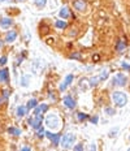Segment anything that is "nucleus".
Returning <instances> with one entry per match:
<instances>
[{
    "label": "nucleus",
    "instance_id": "f03ea898",
    "mask_svg": "<svg viewBox=\"0 0 130 151\" xmlns=\"http://www.w3.org/2000/svg\"><path fill=\"white\" fill-rule=\"evenodd\" d=\"M60 124H61L60 117L57 115H55V113L48 115L47 119H46V125H47L50 129H52V130H57V129L60 128Z\"/></svg>",
    "mask_w": 130,
    "mask_h": 151
},
{
    "label": "nucleus",
    "instance_id": "6e6552de",
    "mask_svg": "<svg viewBox=\"0 0 130 151\" xmlns=\"http://www.w3.org/2000/svg\"><path fill=\"white\" fill-rule=\"evenodd\" d=\"M73 74H68L66 76V77H65V80H64V82H62L61 85H60V91H65V90H66V87L69 86V85L72 84V82H73Z\"/></svg>",
    "mask_w": 130,
    "mask_h": 151
},
{
    "label": "nucleus",
    "instance_id": "cd10ccee",
    "mask_svg": "<svg viewBox=\"0 0 130 151\" xmlns=\"http://www.w3.org/2000/svg\"><path fill=\"white\" fill-rule=\"evenodd\" d=\"M73 150H76V151H82V150H83V145L78 143L77 146H73Z\"/></svg>",
    "mask_w": 130,
    "mask_h": 151
},
{
    "label": "nucleus",
    "instance_id": "20e7f679",
    "mask_svg": "<svg viewBox=\"0 0 130 151\" xmlns=\"http://www.w3.org/2000/svg\"><path fill=\"white\" fill-rule=\"evenodd\" d=\"M127 82V77L122 73H117L115 77L112 78V85L113 86H120V87H124Z\"/></svg>",
    "mask_w": 130,
    "mask_h": 151
},
{
    "label": "nucleus",
    "instance_id": "b1692460",
    "mask_svg": "<svg viewBox=\"0 0 130 151\" xmlns=\"http://www.w3.org/2000/svg\"><path fill=\"white\" fill-rule=\"evenodd\" d=\"M104 112L107 113V115H109V116L116 115V111H115L113 108H111V107H107V108H104Z\"/></svg>",
    "mask_w": 130,
    "mask_h": 151
},
{
    "label": "nucleus",
    "instance_id": "a19ab883",
    "mask_svg": "<svg viewBox=\"0 0 130 151\" xmlns=\"http://www.w3.org/2000/svg\"><path fill=\"white\" fill-rule=\"evenodd\" d=\"M129 140H130V135H129Z\"/></svg>",
    "mask_w": 130,
    "mask_h": 151
},
{
    "label": "nucleus",
    "instance_id": "f257e3e1",
    "mask_svg": "<svg viewBox=\"0 0 130 151\" xmlns=\"http://www.w3.org/2000/svg\"><path fill=\"white\" fill-rule=\"evenodd\" d=\"M112 100L117 107H124L127 103V96L122 91H115L112 92Z\"/></svg>",
    "mask_w": 130,
    "mask_h": 151
},
{
    "label": "nucleus",
    "instance_id": "473e14b6",
    "mask_svg": "<svg viewBox=\"0 0 130 151\" xmlns=\"http://www.w3.org/2000/svg\"><path fill=\"white\" fill-rule=\"evenodd\" d=\"M90 120L92 124H98V120H99V119H98V116H94V117H91Z\"/></svg>",
    "mask_w": 130,
    "mask_h": 151
},
{
    "label": "nucleus",
    "instance_id": "0eeeda50",
    "mask_svg": "<svg viewBox=\"0 0 130 151\" xmlns=\"http://www.w3.org/2000/svg\"><path fill=\"white\" fill-rule=\"evenodd\" d=\"M46 137L51 141L54 146H57L59 142L61 141V134H54V133H51V131H46Z\"/></svg>",
    "mask_w": 130,
    "mask_h": 151
},
{
    "label": "nucleus",
    "instance_id": "4be33fe9",
    "mask_svg": "<svg viewBox=\"0 0 130 151\" xmlns=\"http://www.w3.org/2000/svg\"><path fill=\"white\" fill-rule=\"evenodd\" d=\"M34 4L38 8H43V7L47 4V0H34Z\"/></svg>",
    "mask_w": 130,
    "mask_h": 151
},
{
    "label": "nucleus",
    "instance_id": "1a4fd4ad",
    "mask_svg": "<svg viewBox=\"0 0 130 151\" xmlns=\"http://www.w3.org/2000/svg\"><path fill=\"white\" fill-rule=\"evenodd\" d=\"M64 104H65V107L69 108V109H74V108H76V100H74L73 96H70V95L64 96Z\"/></svg>",
    "mask_w": 130,
    "mask_h": 151
},
{
    "label": "nucleus",
    "instance_id": "aec40b11",
    "mask_svg": "<svg viewBox=\"0 0 130 151\" xmlns=\"http://www.w3.org/2000/svg\"><path fill=\"white\" fill-rule=\"evenodd\" d=\"M55 26H56L57 29H65L66 26H68V24H66V21H61V20H59V21H56Z\"/></svg>",
    "mask_w": 130,
    "mask_h": 151
},
{
    "label": "nucleus",
    "instance_id": "2f4dec72",
    "mask_svg": "<svg viewBox=\"0 0 130 151\" xmlns=\"http://www.w3.org/2000/svg\"><path fill=\"white\" fill-rule=\"evenodd\" d=\"M9 95V91L8 90H3V99H7Z\"/></svg>",
    "mask_w": 130,
    "mask_h": 151
},
{
    "label": "nucleus",
    "instance_id": "4c0bfd02",
    "mask_svg": "<svg viewBox=\"0 0 130 151\" xmlns=\"http://www.w3.org/2000/svg\"><path fill=\"white\" fill-rule=\"evenodd\" d=\"M1 46H3V43H1V40H0V48H1Z\"/></svg>",
    "mask_w": 130,
    "mask_h": 151
},
{
    "label": "nucleus",
    "instance_id": "393cba45",
    "mask_svg": "<svg viewBox=\"0 0 130 151\" xmlns=\"http://www.w3.org/2000/svg\"><path fill=\"white\" fill-rule=\"evenodd\" d=\"M37 135H38L39 138H43V137H44V135H46V131L43 130V128H39V129H38Z\"/></svg>",
    "mask_w": 130,
    "mask_h": 151
},
{
    "label": "nucleus",
    "instance_id": "bb28decb",
    "mask_svg": "<svg viewBox=\"0 0 130 151\" xmlns=\"http://www.w3.org/2000/svg\"><path fill=\"white\" fill-rule=\"evenodd\" d=\"M117 133H119V129H113V130H111L109 131V137L111 138H113V137H116V134H117Z\"/></svg>",
    "mask_w": 130,
    "mask_h": 151
},
{
    "label": "nucleus",
    "instance_id": "f704fd0d",
    "mask_svg": "<svg viewBox=\"0 0 130 151\" xmlns=\"http://www.w3.org/2000/svg\"><path fill=\"white\" fill-rule=\"evenodd\" d=\"M21 150H22V151H30L31 148H30V147H22Z\"/></svg>",
    "mask_w": 130,
    "mask_h": 151
},
{
    "label": "nucleus",
    "instance_id": "ddd939ff",
    "mask_svg": "<svg viewBox=\"0 0 130 151\" xmlns=\"http://www.w3.org/2000/svg\"><path fill=\"white\" fill-rule=\"evenodd\" d=\"M27 107H25V106H18L17 107V111H16V115H17V117L18 119H21V117H23V116L26 115V111H27Z\"/></svg>",
    "mask_w": 130,
    "mask_h": 151
},
{
    "label": "nucleus",
    "instance_id": "412c9836",
    "mask_svg": "<svg viewBox=\"0 0 130 151\" xmlns=\"http://www.w3.org/2000/svg\"><path fill=\"white\" fill-rule=\"evenodd\" d=\"M38 106V102H37V99H30V100L27 102V108L29 109H31V108H35V107Z\"/></svg>",
    "mask_w": 130,
    "mask_h": 151
},
{
    "label": "nucleus",
    "instance_id": "7ed1b4c3",
    "mask_svg": "<svg viewBox=\"0 0 130 151\" xmlns=\"http://www.w3.org/2000/svg\"><path fill=\"white\" fill-rule=\"evenodd\" d=\"M76 142V135L73 133H66L61 138V147L62 148H72L73 143Z\"/></svg>",
    "mask_w": 130,
    "mask_h": 151
},
{
    "label": "nucleus",
    "instance_id": "72a5a7b5",
    "mask_svg": "<svg viewBox=\"0 0 130 151\" xmlns=\"http://www.w3.org/2000/svg\"><path fill=\"white\" fill-rule=\"evenodd\" d=\"M50 98L52 99L54 102H56V98H55V95H54V92H50Z\"/></svg>",
    "mask_w": 130,
    "mask_h": 151
},
{
    "label": "nucleus",
    "instance_id": "c85d7f7f",
    "mask_svg": "<svg viewBox=\"0 0 130 151\" xmlns=\"http://www.w3.org/2000/svg\"><path fill=\"white\" fill-rule=\"evenodd\" d=\"M7 56H1V57H0V65H5L7 64Z\"/></svg>",
    "mask_w": 130,
    "mask_h": 151
},
{
    "label": "nucleus",
    "instance_id": "e433bc0d",
    "mask_svg": "<svg viewBox=\"0 0 130 151\" xmlns=\"http://www.w3.org/2000/svg\"><path fill=\"white\" fill-rule=\"evenodd\" d=\"M90 148H91V150H96V146H95V145H91Z\"/></svg>",
    "mask_w": 130,
    "mask_h": 151
},
{
    "label": "nucleus",
    "instance_id": "ea45409f",
    "mask_svg": "<svg viewBox=\"0 0 130 151\" xmlns=\"http://www.w3.org/2000/svg\"><path fill=\"white\" fill-rule=\"evenodd\" d=\"M1 100H3V99H1V98H0V103H1Z\"/></svg>",
    "mask_w": 130,
    "mask_h": 151
},
{
    "label": "nucleus",
    "instance_id": "dca6fc26",
    "mask_svg": "<svg viewBox=\"0 0 130 151\" xmlns=\"http://www.w3.org/2000/svg\"><path fill=\"white\" fill-rule=\"evenodd\" d=\"M125 48H126V42H124L122 39H120L119 42L116 43V50H117V52H120V53H121L122 51L125 50Z\"/></svg>",
    "mask_w": 130,
    "mask_h": 151
},
{
    "label": "nucleus",
    "instance_id": "9d476101",
    "mask_svg": "<svg viewBox=\"0 0 130 151\" xmlns=\"http://www.w3.org/2000/svg\"><path fill=\"white\" fill-rule=\"evenodd\" d=\"M8 80H9V70L7 68H4V69L0 70V81L8 82Z\"/></svg>",
    "mask_w": 130,
    "mask_h": 151
},
{
    "label": "nucleus",
    "instance_id": "c9c22d12",
    "mask_svg": "<svg viewBox=\"0 0 130 151\" xmlns=\"http://www.w3.org/2000/svg\"><path fill=\"white\" fill-rule=\"evenodd\" d=\"M94 60H95V61H98V60H99V56H98V55L94 56Z\"/></svg>",
    "mask_w": 130,
    "mask_h": 151
},
{
    "label": "nucleus",
    "instance_id": "4468645a",
    "mask_svg": "<svg viewBox=\"0 0 130 151\" xmlns=\"http://www.w3.org/2000/svg\"><path fill=\"white\" fill-rule=\"evenodd\" d=\"M12 24H13V21H12L11 18H1V20H0V28L8 29L12 26Z\"/></svg>",
    "mask_w": 130,
    "mask_h": 151
},
{
    "label": "nucleus",
    "instance_id": "f8f14e48",
    "mask_svg": "<svg viewBox=\"0 0 130 151\" xmlns=\"http://www.w3.org/2000/svg\"><path fill=\"white\" fill-rule=\"evenodd\" d=\"M16 38H17V33L16 31H8L5 35V42L7 43H12L16 40Z\"/></svg>",
    "mask_w": 130,
    "mask_h": 151
},
{
    "label": "nucleus",
    "instance_id": "7c9ffc66",
    "mask_svg": "<svg viewBox=\"0 0 130 151\" xmlns=\"http://www.w3.org/2000/svg\"><path fill=\"white\" fill-rule=\"evenodd\" d=\"M121 67L124 68L125 70H127V72H130V65H129V64H126V63H122V64H121Z\"/></svg>",
    "mask_w": 130,
    "mask_h": 151
},
{
    "label": "nucleus",
    "instance_id": "2eb2a0df",
    "mask_svg": "<svg viewBox=\"0 0 130 151\" xmlns=\"http://www.w3.org/2000/svg\"><path fill=\"white\" fill-rule=\"evenodd\" d=\"M59 16L61 17L62 20H66V18H69V17H70V12H69V9L66 8V7H64V8L59 12Z\"/></svg>",
    "mask_w": 130,
    "mask_h": 151
},
{
    "label": "nucleus",
    "instance_id": "f3484780",
    "mask_svg": "<svg viewBox=\"0 0 130 151\" xmlns=\"http://www.w3.org/2000/svg\"><path fill=\"white\" fill-rule=\"evenodd\" d=\"M8 133L11 135H14V137H18V135H21V130L17 128H14V126H12V128H8Z\"/></svg>",
    "mask_w": 130,
    "mask_h": 151
},
{
    "label": "nucleus",
    "instance_id": "58836bf2",
    "mask_svg": "<svg viewBox=\"0 0 130 151\" xmlns=\"http://www.w3.org/2000/svg\"><path fill=\"white\" fill-rule=\"evenodd\" d=\"M14 1H22V0H14Z\"/></svg>",
    "mask_w": 130,
    "mask_h": 151
},
{
    "label": "nucleus",
    "instance_id": "37998d69",
    "mask_svg": "<svg viewBox=\"0 0 130 151\" xmlns=\"http://www.w3.org/2000/svg\"><path fill=\"white\" fill-rule=\"evenodd\" d=\"M129 150H130V148H129Z\"/></svg>",
    "mask_w": 130,
    "mask_h": 151
},
{
    "label": "nucleus",
    "instance_id": "79ce46f5",
    "mask_svg": "<svg viewBox=\"0 0 130 151\" xmlns=\"http://www.w3.org/2000/svg\"><path fill=\"white\" fill-rule=\"evenodd\" d=\"M0 1H3V0H0Z\"/></svg>",
    "mask_w": 130,
    "mask_h": 151
},
{
    "label": "nucleus",
    "instance_id": "a211bd4d",
    "mask_svg": "<svg viewBox=\"0 0 130 151\" xmlns=\"http://www.w3.org/2000/svg\"><path fill=\"white\" fill-rule=\"evenodd\" d=\"M29 81H30V76H29V74H23L22 77H21V85H22L23 87L27 86Z\"/></svg>",
    "mask_w": 130,
    "mask_h": 151
},
{
    "label": "nucleus",
    "instance_id": "a878e982",
    "mask_svg": "<svg viewBox=\"0 0 130 151\" xmlns=\"http://www.w3.org/2000/svg\"><path fill=\"white\" fill-rule=\"evenodd\" d=\"M81 57H82V56H81L79 52H74L70 55V59H81Z\"/></svg>",
    "mask_w": 130,
    "mask_h": 151
},
{
    "label": "nucleus",
    "instance_id": "5701e85b",
    "mask_svg": "<svg viewBox=\"0 0 130 151\" xmlns=\"http://www.w3.org/2000/svg\"><path fill=\"white\" fill-rule=\"evenodd\" d=\"M77 117H78L79 121H85V120H87L88 119V115L87 113H83V112H79L78 115H77Z\"/></svg>",
    "mask_w": 130,
    "mask_h": 151
},
{
    "label": "nucleus",
    "instance_id": "423d86ee",
    "mask_svg": "<svg viewBox=\"0 0 130 151\" xmlns=\"http://www.w3.org/2000/svg\"><path fill=\"white\" fill-rule=\"evenodd\" d=\"M73 7L78 12H85L86 8H87V3H86V0H74Z\"/></svg>",
    "mask_w": 130,
    "mask_h": 151
},
{
    "label": "nucleus",
    "instance_id": "6ab92c4d",
    "mask_svg": "<svg viewBox=\"0 0 130 151\" xmlns=\"http://www.w3.org/2000/svg\"><path fill=\"white\" fill-rule=\"evenodd\" d=\"M102 80H100V76H96V77H92V78L88 80V82H90V86H96L98 85V82H100Z\"/></svg>",
    "mask_w": 130,
    "mask_h": 151
},
{
    "label": "nucleus",
    "instance_id": "c756f323",
    "mask_svg": "<svg viewBox=\"0 0 130 151\" xmlns=\"http://www.w3.org/2000/svg\"><path fill=\"white\" fill-rule=\"evenodd\" d=\"M107 78H108V72H103L102 74H100V80L104 81V80H107Z\"/></svg>",
    "mask_w": 130,
    "mask_h": 151
},
{
    "label": "nucleus",
    "instance_id": "39448f33",
    "mask_svg": "<svg viewBox=\"0 0 130 151\" xmlns=\"http://www.w3.org/2000/svg\"><path fill=\"white\" fill-rule=\"evenodd\" d=\"M42 123H43V116L42 115H34V117L29 119V124L33 129L38 130L39 128H42Z\"/></svg>",
    "mask_w": 130,
    "mask_h": 151
},
{
    "label": "nucleus",
    "instance_id": "9b49d317",
    "mask_svg": "<svg viewBox=\"0 0 130 151\" xmlns=\"http://www.w3.org/2000/svg\"><path fill=\"white\" fill-rule=\"evenodd\" d=\"M48 109V104H40V106H37L34 108V115H40V113H44Z\"/></svg>",
    "mask_w": 130,
    "mask_h": 151
}]
</instances>
